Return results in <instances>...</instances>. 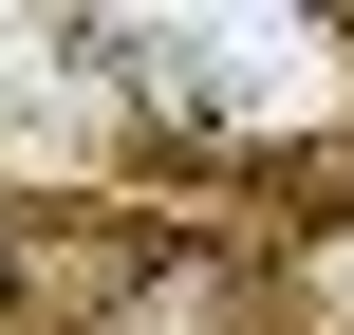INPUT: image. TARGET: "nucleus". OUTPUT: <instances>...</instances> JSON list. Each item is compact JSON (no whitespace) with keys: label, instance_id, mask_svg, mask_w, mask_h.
Returning a JSON list of instances; mask_svg holds the SVG:
<instances>
[{"label":"nucleus","instance_id":"f257e3e1","mask_svg":"<svg viewBox=\"0 0 354 335\" xmlns=\"http://www.w3.org/2000/svg\"><path fill=\"white\" fill-rule=\"evenodd\" d=\"M0 335H19V242H0Z\"/></svg>","mask_w":354,"mask_h":335}]
</instances>
